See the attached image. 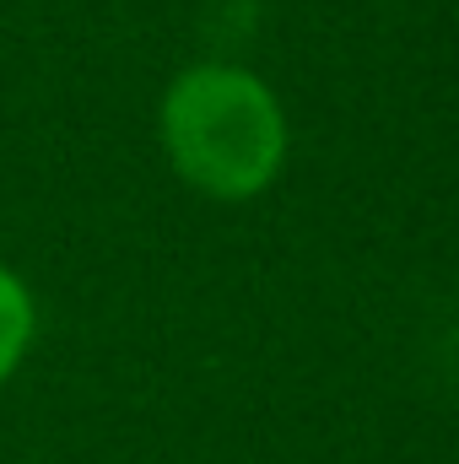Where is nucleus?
Returning <instances> with one entry per match:
<instances>
[{
    "label": "nucleus",
    "mask_w": 459,
    "mask_h": 464,
    "mask_svg": "<svg viewBox=\"0 0 459 464\" xmlns=\"http://www.w3.org/2000/svg\"><path fill=\"white\" fill-rule=\"evenodd\" d=\"M162 146L179 179L200 195L249 200L287 157V119L254 71L195 65L162 98Z\"/></svg>",
    "instance_id": "nucleus-1"
},
{
    "label": "nucleus",
    "mask_w": 459,
    "mask_h": 464,
    "mask_svg": "<svg viewBox=\"0 0 459 464\" xmlns=\"http://www.w3.org/2000/svg\"><path fill=\"white\" fill-rule=\"evenodd\" d=\"M27 341H33V297H27V286L0 265V383L16 372Z\"/></svg>",
    "instance_id": "nucleus-2"
}]
</instances>
